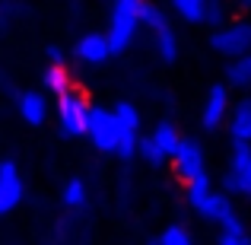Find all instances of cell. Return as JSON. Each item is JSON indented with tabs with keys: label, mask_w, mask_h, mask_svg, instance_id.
I'll use <instances>...</instances> for the list:
<instances>
[{
	"label": "cell",
	"mask_w": 251,
	"mask_h": 245,
	"mask_svg": "<svg viewBox=\"0 0 251 245\" xmlns=\"http://www.w3.org/2000/svg\"><path fill=\"white\" fill-rule=\"evenodd\" d=\"M140 0H115L111 6V16H108V48L111 54H121L130 42H134L137 29H140Z\"/></svg>",
	"instance_id": "1"
},
{
	"label": "cell",
	"mask_w": 251,
	"mask_h": 245,
	"mask_svg": "<svg viewBox=\"0 0 251 245\" xmlns=\"http://www.w3.org/2000/svg\"><path fill=\"white\" fill-rule=\"evenodd\" d=\"M210 48L216 54L229 57V61L251 54V23L248 19H232L229 26H223L220 32L210 35Z\"/></svg>",
	"instance_id": "2"
},
{
	"label": "cell",
	"mask_w": 251,
	"mask_h": 245,
	"mask_svg": "<svg viewBox=\"0 0 251 245\" xmlns=\"http://www.w3.org/2000/svg\"><path fill=\"white\" fill-rule=\"evenodd\" d=\"M89 109H92V105L86 102L83 92L74 89V86H70L64 96H57V121H61L64 137H83V134H86Z\"/></svg>",
	"instance_id": "3"
},
{
	"label": "cell",
	"mask_w": 251,
	"mask_h": 245,
	"mask_svg": "<svg viewBox=\"0 0 251 245\" xmlns=\"http://www.w3.org/2000/svg\"><path fill=\"white\" fill-rule=\"evenodd\" d=\"M223 194H245L251 197V147L235 143L229 156V169L223 175Z\"/></svg>",
	"instance_id": "4"
},
{
	"label": "cell",
	"mask_w": 251,
	"mask_h": 245,
	"mask_svg": "<svg viewBox=\"0 0 251 245\" xmlns=\"http://www.w3.org/2000/svg\"><path fill=\"white\" fill-rule=\"evenodd\" d=\"M86 137L96 150L102 153H115L118 147V121L111 115V109H89V121H86Z\"/></svg>",
	"instance_id": "5"
},
{
	"label": "cell",
	"mask_w": 251,
	"mask_h": 245,
	"mask_svg": "<svg viewBox=\"0 0 251 245\" xmlns=\"http://www.w3.org/2000/svg\"><path fill=\"white\" fill-rule=\"evenodd\" d=\"M172 169H175V175L181 178L184 185H194L197 178L207 175V163H203V147L197 140H188L184 137L181 143H178L175 156H172Z\"/></svg>",
	"instance_id": "6"
},
{
	"label": "cell",
	"mask_w": 251,
	"mask_h": 245,
	"mask_svg": "<svg viewBox=\"0 0 251 245\" xmlns=\"http://www.w3.org/2000/svg\"><path fill=\"white\" fill-rule=\"evenodd\" d=\"M229 109H232V99H229V86H226V83L210 86L207 102H203V111H201L203 128H207V131L223 128V124H226V118H229Z\"/></svg>",
	"instance_id": "7"
},
{
	"label": "cell",
	"mask_w": 251,
	"mask_h": 245,
	"mask_svg": "<svg viewBox=\"0 0 251 245\" xmlns=\"http://www.w3.org/2000/svg\"><path fill=\"white\" fill-rule=\"evenodd\" d=\"M226 124H229V134H232V143L251 147V92H245L239 102H232Z\"/></svg>",
	"instance_id": "8"
},
{
	"label": "cell",
	"mask_w": 251,
	"mask_h": 245,
	"mask_svg": "<svg viewBox=\"0 0 251 245\" xmlns=\"http://www.w3.org/2000/svg\"><path fill=\"white\" fill-rule=\"evenodd\" d=\"M23 201V178L13 163H0V217Z\"/></svg>",
	"instance_id": "9"
},
{
	"label": "cell",
	"mask_w": 251,
	"mask_h": 245,
	"mask_svg": "<svg viewBox=\"0 0 251 245\" xmlns=\"http://www.w3.org/2000/svg\"><path fill=\"white\" fill-rule=\"evenodd\" d=\"M194 214H201L203 220L216 223V226H226V223L235 217V210H232V201H229L223 191H210V194L194 207Z\"/></svg>",
	"instance_id": "10"
},
{
	"label": "cell",
	"mask_w": 251,
	"mask_h": 245,
	"mask_svg": "<svg viewBox=\"0 0 251 245\" xmlns=\"http://www.w3.org/2000/svg\"><path fill=\"white\" fill-rule=\"evenodd\" d=\"M74 54L80 57L83 64H105L111 57V48H108L105 32H86L80 42L74 45Z\"/></svg>",
	"instance_id": "11"
},
{
	"label": "cell",
	"mask_w": 251,
	"mask_h": 245,
	"mask_svg": "<svg viewBox=\"0 0 251 245\" xmlns=\"http://www.w3.org/2000/svg\"><path fill=\"white\" fill-rule=\"evenodd\" d=\"M19 105V118H23L25 124H45V118H48V102H45L42 92H23V96L16 99Z\"/></svg>",
	"instance_id": "12"
},
{
	"label": "cell",
	"mask_w": 251,
	"mask_h": 245,
	"mask_svg": "<svg viewBox=\"0 0 251 245\" xmlns=\"http://www.w3.org/2000/svg\"><path fill=\"white\" fill-rule=\"evenodd\" d=\"M150 140L162 150V156H166V160H172V156H175V150H178V143H181L184 137L178 134V128L172 121H159L153 128V134H150Z\"/></svg>",
	"instance_id": "13"
},
{
	"label": "cell",
	"mask_w": 251,
	"mask_h": 245,
	"mask_svg": "<svg viewBox=\"0 0 251 245\" xmlns=\"http://www.w3.org/2000/svg\"><path fill=\"white\" fill-rule=\"evenodd\" d=\"M226 86H235V89H245V92L251 89V54L229 61V67H226Z\"/></svg>",
	"instance_id": "14"
},
{
	"label": "cell",
	"mask_w": 251,
	"mask_h": 245,
	"mask_svg": "<svg viewBox=\"0 0 251 245\" xmlns=\"http://www.w3.org/2000/svg\"><path fill=\"white\" fill-rule=\"evenodd\" d=\"M111 115H115V121H118V131H127V134H140V111H137V105H130V102H118L115 109H111Z\"/></svg>",
	"instance_id": "15"
},
{
	"label": "cell",
	"mask_w": 251,
	"mask_h": 245,
	"mask_svg": "<svg viewBox=\"0 0 251 245\" xmlns=\"http://www.w3.org/2000/svg\"><path fill=\"white\" fill-rule=\"evenodd\" d=\"M203 10H207V0H172V13L191 26L203 23Z\"/></svg>",
	"instance_id": "16"
},
{
	"label": "cell",
	"mask_w": 251,
	"mask_h": 245,
	"mask_svg": "<svg viewBox=\"0 0 251 245\" xmlns=\"http://www.w3.org/2000/svg\"><path fill=\"white\" fill-rule=\"evenodd\" d=\"M42 83H45V92L64 96V92L70 89V74H67V67H45V70H42Z\"/></svg>",
	"instance_id": "17"
},
{
	"label": "cell",
	"mask_w": 251,
	"mask_h": 245,
	"mask_svg": "<svg viewBox=\"0 0 251 245\" xmlns=\"http://www.w3.org/2000/svg\"><path fill=\"white\" fill-rule=\"evenodd\" d=\"M203 26H210L213 32H220L223 26H229V6L223 0H207V10H203Z\"/></svg>",
	"instance_id": "18"
},
{
	"label": "cell",
	"mask_w": 251,
	"mask_h": 245,
	"mask_svg": "<svg viewBox=\"0 0 251 245\" xmlns=\"http://www.w3.org/2000/svg\"><path fill=\"white\" fill-rule=\"evenodd\" d=\"M153 38H156V51H159V57H162L166 64H172V61L178 57V38H175V29L169 26V29L156 32Z\"/></svg>",
	"instance_id": "19"
},
{
	"label": "cell",
	"mask_w": 251,
	"mask_h": 245,
	"mask_svg": "<svg viewBox=\"0 0 251 245\" xmlns=\"http://www.w3.org/2000/svg\"><path fill=\"white\" fill-rule=\"evenodd\" d=\"M156 245H194V239H191V233L181 223H172V226L162 229V236L156 239Z\"/></svg>",
	"instance_id": "20"
},
{
	"label": "cell",
	"mask_w": 251,
	"mask_h": 245,
	"mask_svg": "<svg viewBox=\"0 0 251 245\" xmlns=\"http://www.w3.org/2000/svg\"><path fill=\"white\" fill-rule=\"evenodd\" d=\"M64 204H67V207H83L86 204V185L80 178H70V182L64 185Z\"/></svg>",
	"instance_id": "21"
},
{
	"label": "cell",
	"mask_w": 251,
	"mask_h": 245,
	"mask_svg": "<svg viewBox=\"0 0 251 245\" xmlns=\"http://www.w3.org/2000/svg\"><path fill=\"white\" fill-rule=\"evenodd\" d=\"M137 153H140V156H143V160H147L150 165H162V163H166L162 150L156 147V143L150 140V137H140V143H137Z\"/></svg>",
	"instance_id": "22"
},
{
	"label": "cell",
	"mask_w": 251,
	"mask_h": 245,
	"mask_svg": "<svg viewBox=\"0 0 251 245\" xmlns=\"http://www.w3.org/2000/svg\"><path fill=\"white\" fill-rule=\"evenodd\" d=\"M210 191H213V188H210V175L197 178L194 185H188V204H191V207H197V204H201L203 197L210 194Z\"/></svg>",
	"instance_id": "23"
},
{
	"label": "cell",
	"mask_w": 251,
	"mask_h": 245,
	"mask_svg": "<svg viewBox=\"0 0 251 245\" xmlns=\"http://www.w3.org/2000/svg\"><path fill=\"white\" fill-rule=\"evenodd\" d=\"M48 67H64V48H57V45H48Z\"/></svg>",
	"instance_id": "24"
},
{
	"label": "cell",
	"mask_w": 251,
	"mask_h": 245,
	"mask_svg": "<svg viewBox=\"0 0 251 245\" xmlns=\"http://www.w3.org/2000/svg\"><path fill=\"white\" fill-rule=\"evenodd\" d=\"M220 245H251L248 236H229V233H220Z\"/></svg>",
	"instance_id": "25"
},
{
	"label": "cell",
	"mask_w": 251,
	"mask_h": 245,
	"mask_svg": "<svg viewBox=\"0 0 251 245\" xmlns=\"http://www.w3.org/2000/svg\"><path fill=\"white\" fill-rule=\"evenodd\" d=\"M153 245H156V242H153Z\"/></svg>",
	"instance_id": "26"
}]
</instances>
